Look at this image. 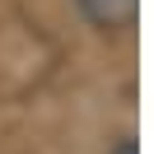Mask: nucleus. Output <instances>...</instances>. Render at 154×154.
I'll return each instance as SVG.
<instances>
[{"instance_id": "f257e3e1", "label": "nucleus", "mask_w": 154, "mask_h": 154, "mask_svg": "<svg viewBox=\"0 0 154 154\" xmlns=\"http://www.w3.org/2000/svg\"><path fill=\"white\" fill-rule=\"evenodd\" d=\"M70 5L94 33H126L135 23V10H140V0H70Z\"/></svg>"}, {"instance_id": "f03ea898", "label": "nucleus", "mask_w": 154, "mask_h": 154, "mask_svg": "<svg viewBox=\"0 0 154 154\" xmlns=\"http://www.w3.org/2000/svg\"><path fill=\"white\" fill-rule=\"evenodd\" d=\"M103 154H140V140H135V131H122V135H112Z\"/></svg>"}]
</instances>
